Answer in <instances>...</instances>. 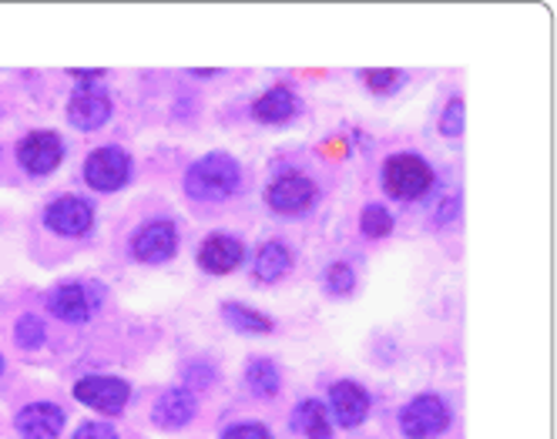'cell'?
Returning a JSON list of instances; mask_svg holds the SVG:
<instances>
[{
	"label": "cell",
	"mask_w": 557,
	"mask_h": 439,
	"mask_svg": "<svg viewBox=\"0 0 557 439\" xmlns=\"http://www.w3.org/2000/svg\"><path fill=\"white\" fill-rule=\"evenodd\" d=\"M74 439H117V436L108 423H85V426H77Z\"/></svg>",
	"instance_id": "4316f807"
},
{
	"label": "cell",
	"mask_w": 557,
	"mask_h": 439,
	"mask_svg": "<svg viewBox=\"0 0 557 439\" xmlns=\"http://www.w3.org/2000/svg\"><path fill=\"white\" fill-rule=\"evenodd\" d=\"M104 289L95 283H64L48 296V309L64 318V323H88L95 309L101 305Z\"/></svg>",
	"instance_id": "277c9868"
},
{
	"label": "cell",
	"mask_w": 557,
	"mask_h": 439,
	"mask_svg": "<svg viewBox=\"0 0 557 439\" xmlns=\"http://www.w3.org/2000/svg\"><path fill=\"white\" fill-rule=\"evenodd\" d=\"M74 396L82 399L85 406L114 416V413H122L128 406L132 389H128V382L114 379V376H85L82 382L74 386Z\"/></svg>",
	"instance_id": "52a82bcc"
},
{
	"label": "cell",
	"mask_w": 557,
	"mask_h": 439,
	"mask_svg": "<svg viewBox=\"0 0 557 439\" xmlns=\"http://www.w3.org/2000/svg\"><path fill=\"white\" fill-rule=\"evenodd\" d=\"M265 202L275 215H306L315 202V185L302 172H286L269 185Z\"/></svg>",
	"instance_id": "8992f818"
},
{
	"label": "cell",
	"mask_w": 557,
	"mask_h": 439,
	"mask_svg": "<svg viewBox=\"0 0 557 439\" xmlns=\"http://www.w3.org/2000/svg\"><path fill=\"white\" fill-rule=\"evenodd\" d=\"M326 283H330V289H333V292H349V289H352V283H356V275H352V268H349V265L336 262V265L326 272Z\"/></svg>",
	"instance_id": "cb8c5ba5"
},
{
	"label": "cell",
	"mask_w": 557,
	"mask_h": 439,
	"mask_svg": "<svg viewBox=\"0 0 557 439\" xmlns=\"http://www.w3.org/2000/svg\"><path fill=\"white\" fill-rule=\"evenodd\" d=\"M135 255L141 262H165L175 255L178 249V231L172 222L165 218H154V222H145L138 231H135V242H132Z\"/></svg>",
	"instance_id": "8fae6325"
},
{
	"label": "cell",
	"mask_w": 557,
	"mask_h": 439,
	"mask_svg": "<svg viewBox=\"0 0 557 439\" xmlns=\"http://www.w3.org/2000/svg\"><path fill=\"white\" fill-rule=\"evenodd\" d=\"M0 373H4V355H0Z\"/></svg>",
	"instance_id": "83f0119b"
},
{
	"label": "cell",
	"mask_w": 557,
	"mask_h": 439,
	"mask_svg": "<svg viewBox=\"0 0 557 439\" xmlns=\"http://www.w3.org/2000/svg\"><path fill=\"white\" fill-rule=\"evenodd\" d=\"M95 222V212L91 205L85 202V198L77 195H64V198H54V202L48 205L45 212V225L58 235H67V238H77L85 235Z\"/></svg>",
	"instance_id": "9c48e42d"
},
{
	"label": "cell",
	"mask_w": 557,
	"mask_h": 439,
	"mask_svg": "<svg viewBox=\"0 0 557 439\" xmlns=\"http://www.w3.org/2000/svg\"><path fill=\"white\" fill-rule=\"evenodd\" d=\"M14 336H17V346H24V349H37L45 342V318L41 315H21V323H17V329H14Z\"/></svg>",
	"instance_id": "7402d4cb"
},
{
	"label": "cell",
	"mask_w": 557,
	"mask_h": 439,
	"mask_svg": "<svg viewBox=\"0 0 557 439\" xmlns=\"http://www.w3.org/2000/svg\"><path fill=\"white\" fill-rule=\"evenodd\" d=\"M296 108L299 104H296V95L289 88H272V91H265L252 104V114L259 117V122H265V125H275V122H286V117H293Z\"/></svg>",
	"instance_id": "2e32d148"
},
{
	"label": "cell",
	"mask_w": 557,
	"mask_h": 439,
	"mask_svg": "<svg viewBox=\"0 0 557 439\" xmlns=\"http://www.w3.org/2000/svg\"><path fill=\"white\" fill-rule=\"evenodd\" d=\"M238 178H243V168H238L235 158L225 151H212L188 168L185 191L198 202H219V198H228L238 188Z\"/></svg>",
	"instance_id": "6da1fadb"
},
{
	"label": "cell",
	"mask_w": 557,
	"mask_h": 439,
	"mask_svg": "<svg viewBox=\"0 0 557 439\" xmlns=\"http://www.w3.org/2000/svg\"><path fill=\"white\" fill-rule=\"evenodd\" d=\"M293 429L302 432L306 439H330V436H333V426H330V419H326V406H323V403H315V399H306V403L296 406Z\"/></svg>",
	"instance_id": "e0dca14e"
},
{
	"label": "cell",
	"mask_w": 557,
	"mask_h": 439,
	"mask_svg": "<svg viewBox=\"0 0 557 439\" xmlns=\"http://www.w3.org/2000/svg\"><path fill=\"white\" fill-rule=\"evenodd\" d=\"M243 259H246V249L232 235H212L202 242V249H198V265L209 275H228L232 268L243 265Z\"/></svg>",
	"instance_id": "4fadbf2b"
},
{
	"label": "cell",
	"mask_w": 557,
	"mask_h": 439,
	"mask_svg": "<svg viewBox=\"0 0 557 439\" xmlns=\"http://www.w3.org/2000/svg\"><path fill=\"white\" fill-rule=\"evenodd\" d=\"M151 419H154L158 426H165V429H178V426L191 423V419H195V396H191L188 389H169V392L154 403Z\"/></svg>",
	"instance_id": "9a60e30c"
},
{
	"label": "cell",
	"mask_w": 557,
	"mask_h": 439,
	"mask_svg": "<svg viewBox=\"0 0 557 439\" xmlns=\"http://www.w3.org/2000/svg\"><path fill=\"white\" fill-rule=\"evenodd\" d=\"M289 265L293 259L283 242H265L256 259V278H262V283H278V278L289 272Z\"/></svg>",
	"instance_id": "ac0fdd59"
},
{
	"label": "cell",
	"mask_w": 557,
	"mask_h": 439,
	"mask_svg": "<svg viewBox=\"0 0 557 439\" xmlns=\"http://www.w3.org/2000/svg\"><path fill=\"white\" fill-rule=\"evenodd\" d=\"M222 315H225V323L238 333H269L272 329V323L262 312H256L249 305H238V302L222 305Z\"/></svg>",
	"instance_id": "d6986e66"
},
{
	"label": "cell",
	"mask_w": 557,
	"mask_h": 439,
	"mask_svg": "<svg viewBox=\"0 0 557 439\" xmlns=\"http://www.w3.org/2000/svg\"><path fill=\"white\" fill-rule=\"evenodd\" d=\"M433 185V168L420 154H393L383 165V188L396 202H413L423 198Z\"/></svg>",
	"instance_id": "7a4b0ae2"
},
{
	"label": "cell",
	"mask_w": 557,
	"mask_h": 439,
	"mask_svg": "<svg viewBox=\"0 0 557 439\" xmlns=\"http://www.w3.org/2000/svg\"><path fill=\"white\" fill-rule=\"evenodd\" d=\"M222 439H272V432L262 423H235L222 432Z\"/></svg>",
	"instance_id": "603a6c76"
},
{
	"label": "cell",
	"mask_w": 557,
	"mask_h": 439,
	"mask_svg": "<svg viewBox=\"0 0 557 439\" xmlns=\"http://www.w3.org/2000/svg\"><path fill=\"white\" fill-rule=\"evenodd\" d=\"M67 117L74 128L82 131H98L108 117H111V98L98 88V85H82L74 95H71V104H67Z\"/></svg>",
	"instance_id": "30bf717a"
},
{
	"label": "cell",
	"mask_w": 557,
	"mask_h": 439,
	"mask_svg": "<svg viewBox=\"0 0 557 439\" xmlns=\"http://www.w3.org/2000/svg\"><path fill=\"white\" fill-rule=\"evenodd\" d=\"M64 429V410L54 403H30L17 413V432L24 439H54Z\"/></svg>",
	"instance_id": "5bb4252c"
},
{
	"label": "cell",
	"mask_w": 557,
	"mask_h": 439,
	"mask_svg": "<svg viewBox=\"0 0 557 439\" xmlns=\"http://www.w3.org/2000/svg\"><path fill=\"white\" fill-rule=\"evenodd\" d=\"M246 382L256 396H275L278 392V369L269 363V359H252Z\"/></svg>",
	"instance_id": "ffe728a7"
},
{
	"label": "cell",
	"mask_w": 557,
	"mask_h": 439,
	"mask_svg": "<svg viewBox=\"0 0 557 439\" xmlns=\"http://www.w3.org/2000/svg\"><path fill=\"white\" fill-rule=\"evenodd\" d=\"M330 406H333L336 423L352 429V426H360L367 419V413H370V392L360 382L343 379V382H336L330 389Z\"/></svg>",
	"instance_id": "7c38bea8"
},
{
	"label": "cell",
	"mask_w": 557,
	"mask_h": 439,
	"mask_svg": "<svg viewBox=\"0 0 557 439\" xmlns=\"http://www.w3.org/2000/svg\"><path fill=\"white\" fill-rule=\"evenodd\" d=\"M450 426V410L441 396H417L400 413V429L410 439H433Z\"/></svg>",
	"instance_id": "3957f363"
},
{
	"label": "cell",
	"mask_w": 557,
	"mask_h": 439,
	"mask_svg": "<svg viewBox=\"0 0 557 439\" xmlns=\"http://www.w3.org/2000/svg\"><path fill=\"white\" fill-rule=\"evenodd\" d=\"M367 85L373 91H389V88L400 85V74H396V71H370L367 74Z\"/></svg>",
	"instance_id": "484cf974"
},
{
	"label": "cell",
	"mask_w": 557,
	"mask_h": 439,
	"mask_svg": "<svg viewBox=\"0 0 557 439\" xmlns=\"http://www.w3.org/2000/svg\"><path fill=\"white\" fill-rule=\"evenodd\" d=\"M360 228L370 235V238H383L393 231V215L386 205H367L363 215H360Z\"/></svg>",
	"instance_id": "44dd1931"
},
{
	"label": "cell",
	"mask_w": 557,
	"mask_h": 439,
	"mask_svg": "<svg viewBox=\"0 0 557 439\" xmlns=\"http://www.w3.org/2000/svg\"><path fill=\"white\" fill-rule=\"evenodd\" d=\"M441 131L444 135H460L463 131V101L454 98L444 111V122H441Z\"/></svg>",
	"instance_id": "d4e9b609"
},
{
	"label": "cell",
	"mask_w": 557,
	"mask_h": 439,
	"mask_svg": "<svg viewBox=\"0 0 557 439\" xmlns=\"http://www.w3.org/2000/svg\"><path fill=\"white\" fill-rule=\"evenodd\" d=\"M128 178H132V158L117 145L91 151V158L85 162V181L95 191H117Z\"/></svg>",
	"instance_id": "5b68a950"
},
{
	"label": "cell",
	"mask_w": 557,
	"mask_h": 439,
	"mask_svg": "<svg viewBox=\"0 0 557 439\" xmlns=\"http://www.w3.org/2000/svg\"><path fill=\"white\" fill-rule=\"evenodd\" d=\"M64 158V145L54 131H30L21 145H17V162L30 172V175H48L61 165Z\"/></svg>",
	"instance_id": "ba28073f"
}]
</instances>
